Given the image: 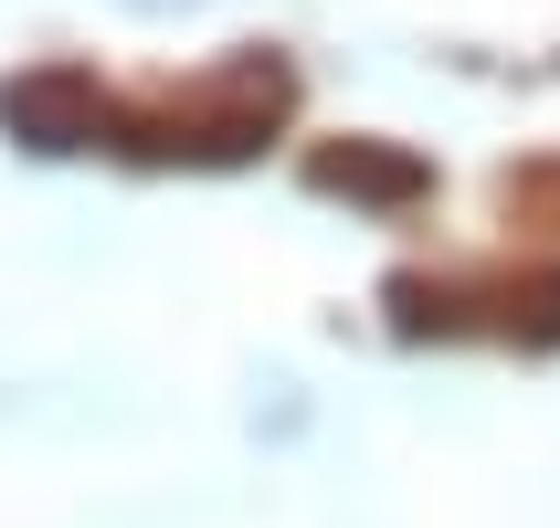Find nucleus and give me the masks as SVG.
<instances>
[{"mask_svg":"<svg viewBox=\"0 0 560 528\" xmlns=\"http://www.w3.org/2000/svg\"><path fill=\"white\" fill-rule=\"evenodd\" d=\"M0 127L22 149H95V138H117V106L95 95V74H22V85H0Z\"/></svg>","mask_w":560,"mask_h":528,"instance_id":"f03ea898","label":"nucleus"},{"mask_svg":"<svg viewBox=\"0 0 560 528\" xmlns=\"http://www.w3.org/2000/svg\"><path fill=\"white\" fill-rule=\"evenodd\" d=\"M423 180V169H412V159H317V190H412Z\"/></svg>","mask_w":560,"mask_h":528,"instance_id":"7ed1b4c3","label":"nucleus"},{"mask_svg":"<svg viewBox=\"0 0 560 528\" xmlns=\"http://www.w3.org/2000/svg\"><path fill=\"white\" fill-rule=\"evenodd\" d=\"M276 117H285V63L244 54L233 74H212V85L190 95V106H170V138H159V149H190V159H244Z\"/></svg>","mask_w":560,"mask_h":528,"instance_id":"f257e3e1","label":"nucleus"}]
</instances>
